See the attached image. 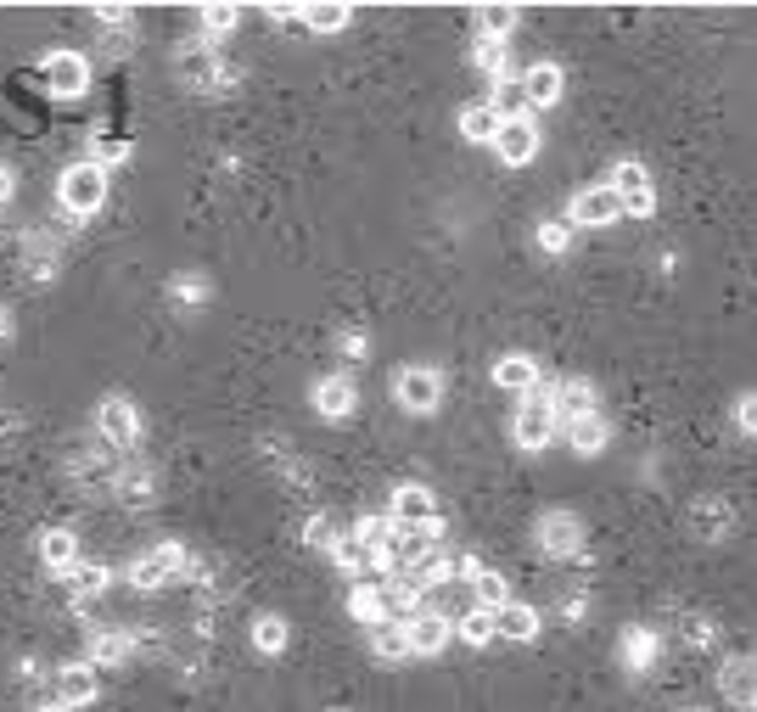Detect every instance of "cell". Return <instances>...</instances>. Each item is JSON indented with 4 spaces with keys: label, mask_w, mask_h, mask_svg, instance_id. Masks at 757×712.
I'll list each match as a JSON object with an SVG mask.
<instances>
[{
    "label": "cell",
    "mask_w": 757,
    "mask_h": 712,
    "mask_svg": "<svg viewBox=\"0 0 757 712\" xmlns=\"http://www.w3.org/2000/svg\"><path fill=\"white\" fill-rule=\"evenodd\" d=\"M57 197H62V208L73 219H90V214L107 203V169L102 163H73V169H62Z\"/></svg>",
    "instance_id": "cell-1"
},
{
    "label": "cell",
    "mask_w": 757,
    "mask_h": 712,
    "mask_svg": "<svg viewBox=\"0 0 757 712\" xmlns=\"http://www.w3.org/2000/svg\"><path fill=\"white\" fill-rule=\"evenodd\" d=\"M393 399L410 410V415H433L444 404V376L433 365H404L393 376Z\"/></svg>",
    "instance_id": "cell-2"
},
{
    "label": "cell",
    "mask_w": 757,
    "mask_h": 712,
    "mask_svg": "<svg viewBox=\"0 0 757 712\" xmlns=\"http://www.w3.org/2000/svg\"><path fill=\"white\" fill-rule=\"evenodd\" d=\"M555 426H561L555 399L550 393H528L523 410H516V421H511V433H516V444H523V449H544L555 438Z\"/></svg>",
    "instance_id": "cell-3"
},
{
    "label": "cell",
    "mask_w": 757,
    "mask_h": 712,
    "mask_svg": "<svg viewBox=\"0 0 757 712\" xmlns=\"http://www.w3.org/2000/svg\"><path fill=\"white\" fill-rule=\"evenodd\" d=\"M606 185L618 192V203H623V214H629V219H651V208H656V185H651L645 163H618Z\"/></svg>",
    "instance_id": "cell-4"
},
{
    "label": "cell",
    "mask_w": 757,
    "mask_h": 712,
    "mask_svg": "<svg viewBox=\"0 0 757 712\" xmlns=\"http://www.w3.org/2000/svg\"><path fill=\"white\" fill-rule=\"evenodd\" d=\"M494 158H500L505 169L534 163V158H539V124H534V118H511V124L494 135Z\"/></svg>",
    "instance_id": "cell-5"
},
{
    "label": "cell",
    "mask_w": 757,
    "mask_h": 712,
    "mask_svg": "<svg viewBox=\"0 0 757 712\" xmlns=\"http://www.w3.org/2000/svg\"><path fill=\"white\" fill-rule=\"evenodd\" d=\"M566 219L584 225V230H606L611 219H623V203H618V192H611V185H589V192H578V197H573Z\"/></svg>",
    "instance_id": "cell-6"
},
{
    "label": "cell",
    "mask_w": 757,
    "mask_h": 712,
    "mask_svg": "<svg viewBox=\"0 0 757 712\" xmlns=\"http://www.w3.org/2000/svg\"><path fill=\"white\" fill-rule=\"evenodd\" d=\"M388 516L399 521V528H427V521H438V499H433L427 483H399Z\"/></svg>",
    "instance_id": "cell-7"
},
{
    "label": "cell",
    "mask_w": 757,
    "mask_h": 712,
    "mask_svg": "<svg viewBox=\"0 0 757 712\" xmlns=\"http://www.w3.org/2000/svg\"><path fill=\"white\" fill-rule=\"evenodd\" d=\"M539 550L544 555H578L584 550V521L573 510H550L539 521Z\"/></svg>",
    "instance_id": "cell-8"
},
{
    "label": "cell",
    "mask_w": 757,
    "mask_h": 712,
    "mask_svg": "<svg viewBox=\"0 0 757 712\" xmlns=\"http://www.w3.org/2000/svg\"><path fill=\"white\" fill-rule=\"evenodd\" d=\"M39 73H45V84H51L57 96H84V84H90V62L79 51H51L39 62Z\"/></svg>",
    "instance_id": "cell-9"
},
{
    "label": "cell",
    "mask_w": 757,
    "mask_h": 712,
    "mask_svg": "<svg viewBox=\"0 0 757 712\" xmlns=\"http://www.w3.org/2000/svg\"><path fill=\"white\" fill-rule=\"evenodd\" d=\"M185 566V550L180 544H158L152 555H140L135 566H129V578H135V589H163L174 573Z\"/></svg>",
    "instance_id": "cell-10"
},
{
    "label": "cell",
    "mask_w": 757,
    "mask_h": 712,
    "mask_svg": "<svg viewBox=\"0 0 757 712\" xmlns=\"http://www.w3.org/2000/svg\"><path fill=\"white\" fill-rule=\"evenodd\" d=\"M96 426H102V438L107 444H118V449H129L135 438H140V415H135V404L129 399H102V410H96Z\"/></svg>",
    "instance_id": "cell-11"
},
{
    "label": "cell",
    "mask_w": 757,
    "mask_h": 712,
    "mask_svg": "<svg viewBox=\"0 0 757 712\" xmlns=\"http://www.w3.org/2000/svg\"><path fill=\"white\" fill-rule=\"evenodd\" d=\"M404 623H410V651L415 656H438L449 645V617L433 611V606H421L415 617H404Z\"/></svg>",
    "instance_id": "cell-12"
},
{
    "label": "cell",
    "mask_w": 757,
    "mask_h": 712,
    "mask_svg": "<svg viewBox=\"0 0 757 712\" xmlns=\"http://www.w3.org/2000/svg\"><path fill=\"white\" fill-rule=\"evenodd\" d=\"M724 696L735 701V707H746V712H757V656H735V662H724Z\"/></svg>",
    "instance_id": "cell-13"
},
{
    "label": "cell",
    "mask_w": 757,
    "mask_h": 712,
    "mask_svg": "<svg viewBox=\"0 0 757 712\" xmlns=\"http://www.w3.org/2000/svg\"><path fill=\"white\" fill-rule=\"evenodd\" d=\"M494 388H505V393H539V365L528 354L494 359Z\"/></svg>",
    "instance_id": "cell-14"
},
{
    "label": "cell",
    "mask_w": 757,
    "mask_h": 712,
    "mask_svg": "<svg viewBox=\"0 0 757 712\" xmlns=\"http://www.w3.org/2000/svg\"><path fill=\"white\" fill-rule=\"evenodd\" d=\"M96 668H84V662H68V668L57 674V701L62 707H90V701H96Z\"/></svg>",
    "instance_id": "cell-15"
},
{
    "label": "cell",
    "mask_w": 757,
    "mask_h": 712,
    "mask_svg": "<svg viewBox=\"0 0 757 712\" xmlns=\"http://www.w3.org/2000/svg\"><path fill=\"white\" fill-rule=\"evenodd\" d=\"M505 129V118H500V107L483 96V102H471L466 113H460V135L466 140H478V147H494V135Z\"/></svg>",
    "instance_id": "cell-16"
},
{
    "label": "cell",
    "mask_w": 757,
    "mask_h": 712,
    "mask_svg": "<svg viewBox=\"0 0 757 712\" xmlns=\"http://www.w3.org/2000/svg\"><path fill=\"white\" fill-rule=\"evenodd\" d=\"M39 561L45 566H51V573H73V566H79V539L68 533V528H45V539H39Z\"/></svg>",
    "instance_id": "cell-17"
},
{
    "label": "cell",
    "mask_w": 757,
    "mask_h": 712,
    "mask_svg": "<svg viewBox=\"0 0 757 712\" xmlns=\"http://www.w3.org/2000/svg\"><path fill=\"white\" fill-rule=\"evenodd\" d=\"M370 651L382 656V662H404V656H415V651H410V623H404V617H388V623H376V629H370Z\"/></svg>",
    "instance_id": "cell-18"
},
{
    "label": "cell",
    "mask_w": 757,
    "mask_h": 712,
    "mask_svg": "<svg viewBox=\"0 0 757 712\" xmlns=\"http://www.w3.org/2000/svg\"><path fill=\"white\" fill-rule=\"evenodd\" d=\"M500 640H516V645L539 640V611H534L528 600H511V606H500Z\"/></svg>",
    "instance_id": "cell-19"
},
{
    "label": "cell",
    "mask_w": 757,
    "mask_h": 712,
    "mask_svg": "<svg viewBox=\"0 0 757 712\" xmlns=\"http://www.w3.org/2000/svg\"><path fill=\"white\" fill-rule=\"evenodd\" d=\"M314 410L331 415V421H343L354 410V382L348 376H325V382H314Z\"/></svg>",
    "instance_id": "cell-20"
},
{
    "label": "cell",
    "mask_w": 757,
    "mask_h": 712,
    "mask_svg": "<svg viewBox=\"0 0 757 712\" xmlns=\"http://www.w3.org/2000/svg\"><path fill=\"white\" fill-rule=\"evenodd\" d=\"M348 611L359 617V623H388V617H393V606H388V589H376V584H354L348 589Z\"/></svg>",
    "instance_id": "cell-21"
},
{
    "label": "cell",
    "mask_w": 757,
    "mask_h": 712,
    "mask_svg": "<svg viewBox=\"0 0 757 712\" xmlns=\"http://www.w3.org/2000/svg\"><path fill=\"white\" fill-rule=\"evenodd\" d=\"M523 90H528V107L561 102V68H555V62H534V68L523 73Z\"/></svg>",
    "instance_id": "cell-22"
},
{
    "label": "cell",
    "mask_w": 757,
    "mask_h": 712,
    "mask_svg": "<svg viewBox=\"0 0 757 712\" xmlns=\"http://www.w3.org/2000/svg\"><path fill=\"white\" fill-rule=\"evenodd\" d=\"M550 399H555V415H561V426H566V421H584V415H595V393H589V382H561Z\"/></svg>",
    "instance_id": "cell-23"
},
{
    "label": "cell",
    "mask_w": 757,
    "mask_h": 712,
    "mask_svg": "<svg viewBox=\"0 0 757 712\" xmlns=\"http://www.w3.org/2000/svg\"><path fill=\"white\" fill-rule=\"evenodd\" d=\"M566 444H573V455H600L606 449V421H600V410L584 415V421H566Z\"/></svg>",
    "instance_id": "cell-24"
},
{
    "label": "cell",
    "mask_w": 757,
    "mask_h": 712,
    "mask_svg": "<svg viewBox=\"0 0 757 712\" xmlns=\"http://www.w3.org/2000/svg\"><path fill=\"white\" fill-rule=\"evenodd\" d=\"M460 640H466V645H494V640H500V611L471 606V611L460 617Z\"/></svg>",
    "instance_id": "cell-25"
},
{
    "label": "cell",
    "mask_w": 757,
    "mask_h": 712,
    "mask_svg": "<svg viewBox=\"0 0 757 712\" xmlns=\"http://www.w3.org/2000/svg\"><path fill=\"white\" fill-rule=\"evenodd\" d=\"M287 640H293V629H287V617H275V611H264L259 623H253V645H259L264 656H280V651H287Z\"/></svg>",
    "instance_id": "cell-26"
},
{
    "label": "cell",
    "mask_w": 757,
    "mask_h": 712,
    "mask_svg": "<svg viewBox=\"0 0 757 712\" xmlns=\"http://www.w3.org/2000/svg\"><path fill=\"white\" fill-rule=\"evenodd\" d=\"M489 102L500 107V118H505V124H511V118H528V113H534V107H528V90H523V79H500Z\"/></svg>",
    "instance_id": "cell-27"
},
{
    "label": "cell",
    "mask_w": 757,
    "mask_h": 712,
    "mask_svg": "<svg viewBox=\"0 0 757 712\" xmlns=\"http://www.w3.org/2000/svg\"><path fill=\"white\" fill-rule=\"evenodd\" d=\"M298 18L309 23V28H320V34H337V28H348V7H337V0H325V7H298Z\"/></svg>",
    "instance_id": "cell-28"
},
{
    "label": "cell",
    "mask_w": 757,
    "mask_h": 712,
    "mask_svg": "<svg viewBox=\"0 0 757 712\" xmlns=\"http://www.w3.org/2000/svg\"><path fill=\"white\" fill-rule=\"evenodd\" d=\"M107 584H113V573H107V566H96V561H79L73 573H68V589H73L79 600H84V595H102Z\"/></svg>",
    "instance_id": "cell-29"
},
{
    "label": "cell",
    "mask_w": 757,
    "mask_h": 712,
    "mask_svg": "<svg viewBox=\"0 0 757 712\" xmlns=\"http://www.w3.org/2000/svg\"><path fill=\"white\" fill-rule=\"evenodd\" d=\"M471 589H478V606H489V611H500V606H511V584H505L500 573H489V566H483V573H478V578H471Z\"/></svg>",
    "instance_id": "cell-30"
},
{
    "label": "cell",
    "mask_w": 757,
    "mask_h": 712,
    "mask_svg": "<svg viewBox=\"0 0 757 712\" xmlns=\"http://www.w3.org/2000/svg\"><path fill=\"white\" fill-rule=\"evenodd\" d=\"M478 28L483 39H505L516 28V7H478Z\"/></svg>",
    "instance_id": "cell-31"
},
{
    "label": "cell",
    "mask_w": 757,
    "mask_h": 712,
    "mask_svg": "<svg viewBox=\"0 0 757 712\" xmlns=\"http://www.w3.org/2000/svg\"><path fill=\"white\" fill-rule=\"evenodd\" d=\"M478 68H489L494 84L511 79V73H505V39H478Z\"/></svg>",
    "instance_id": "cell-32"
},
{
    "label": "cell",
    "mask_w": 757,
    "mask_h": 712,
    "mask_svg": "<svg viewBox=\"0 0 757 712\" xmlns=\"http://www.w3.org/2000/svg\"><path fill=\"white\" fill-rule=\"evenodd\" d=\"M124 656H129L124 634H96V645H90V662H107V668H113V662H124Z\"/></svg>",
    "instance_id": "cell-33"
},
{
    "label": "cell",
    "mask_w": 757,
    "mask_h": 712,
    "mask_svg": "<svg viewBox=\"0 0 757 712\" xmlns=\"http://www.w3.org/2000/svg\"><path fill=\"white\" fill-rule=\"evenodd\" d=\"M236 18H242V12H236V7H225V0H214V7H203V28H208V34H230V28H236Z\"/></svg>",
    "instance_id": "cell-34"
},
{
    "label": "cell",
    "mask_w": 757,
    "mask_h": 712,
    "mask_svg": "<svg viewBox=\"0 0 757 712\" xmlns=\"http://www.w3.org/2000/svg\"><path fill=\"white\" fill-rule=\"evenodd\" d=\"M566 225H573V219H566ZM566 225L555 219V225H544V230H539V248H544V253H566V236H573Z\"/></svg>",
    "instance_id": "cell-35"
},
{
    "label": "cell",
    "mask_w": 757,
    "mask_h": 712,
    "mask_svg": "<svg viewBox=\"0 0 757 712\" xmlns=\"http://www.w3.org/2000/svg\"><path fill=\"white\" fill-rule=\"evenodd\" d=\"M735 421H741V433H746V438H757V393H741Z\"/></svg>",
    "instance_id": "cell-36"
},
{
    "label": "cell",
    "mask_w": 757,
    "mask_h": 712,
    "mask_svg": "<svg viewBox=\"0 0 757 712\" xmlns=\"http://www.w3.org/2000/svg\"><path fill=\"white\" fill-rule=\"evenodd\" d=\"M12 192H18V174L0 163V203H12Z\"/></svg>",
    "instance_id": "cell-37"
},
{
    "label": "cell",
    "mask_w": 757,
    "mask_h": 712,
    "mask_svg": "<svg viewBox=\"0 0 757 712\" xmlns=\"http://www.w3.org/2000/svg\"><path fill=\"white\" fill-rule=\"evenodd\" d=\"M96 18H102V23H124V18H129V7H96Z\"/></svg>",
    "instance_id": "cell-38"
},
{
    "label": "cell",
    "mask_w": 757,
    "mask_h": 712,
    "mask_svg": "<svg viewBox=\"0 0 757 712\" xmlns=\"http://www.w3.org/2000/svg\"><path fill=\"white\" fill-rule=\"evenodd\" d=\"M34 712H73V707H62V701H51V707H34Z\"/></svg>",
    "instance_id": "cell-39"
},
{
    "label": "cell",
    "mask_w": 757,
    "mask_h": 712,
    "mask_svg": "<svg viewBox=\"0 0 757 712\" xmlns=\"http://www.w3.org/2000/svg\"><path fill=\"white\" fill-rule=\"evenodd\" d=\"M331 712H343V707H331Z\"/></svg>",
    "instance_id": "cell-40"
}]
</instances>
